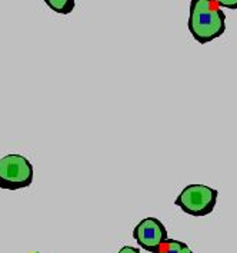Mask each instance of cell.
<instances>
[{
	"label": "cell",
	"instance_id": "obj_3",
	"mask_svg": "<svg viewBox=\"0 0 237 253\" xmlns=\"http://www.w3.org/2000/svg\"><path fill=\"white\" fill-rule=\"evenodd\" d=\"M33 183V165L22 155H6L0 159V189L17 190Z\"/></svg>",
	"mask_w": 237,
	"mask_h": 253
},
{
	"label": "cell",
	"instance_id": "obj_5",
	"mask_svg": "<svg viewBox=\"0 0 237 253\" xmlns=\"http://www.w3.org/2000/svg\"><path fill=\"white\" fill-rule=\"evenodd\" d=\"M156 253H193V251L186 245L185 242L176 239H167L158 249Z\"/></svg>",
	"mask_w": 237,
	"mask_h": 253
},
{
	"label": "cell",
	"instance_id": "obj_7",
	"mask_svg": "<svg viewBox=\"0 0 237 253\" xmlns=\"http://www.w3.org/2000/svg\"><path fill=\"white\" fill-rule=\"evenodd\" d=\"M222 9H229V10H237V0H211Z\"/></svg>",
	"mask_w": 237,
	"mask_h": 253
},
{
	"label": "cell",
	"instance_id": "obj_6",
	"mask_svg": "<svg viewBox=\"0 0 237 253\" xmlns=\"http://www.w3.org/2000/svg\"><path fill=\"white\" fill-rule=\"evenodd\" d=\"M54 13L59 14H70L75 7L76 1L75 0H43Z\"/></svg>",
	"mask_w": 237,
	"mask_h": 253
},
{
	"label": "cell",
	"instance_id": "obj_1",
	"mask_svg": "<svg viewBox=\"0 0 237 253\" xmlns=\"http://www.w3.org/2000/svg\"><path fill=\"white\" fill-rule=\"evenodd\" d=\"M187 27L198 43H210L224 35L226 13L211 0H192Z\"/></svg>",
	"mask_w": 237,
	"mask_h": 253
},
{
	"label": "cell",
	"instance_id": "obj_4",
	"mask_svg": "<svg viewBox=\"0 0 237 253\" xmlns=\"http://www.w3.org/2000/svg\"><path fill=\"white\" fill-rule=\"evenodd\" d=\"M133 238L142 249L150 253L158 252L163 242L169 239L166 227L156 217L142 219L133 229Z\"/></svg>",
	"mask_w": 237,
	"mask_h": 253
},
{
	"label": "cell",
	"instance_id": "obj_8",
	"mask_svg": "<svg viewBox=\"0 0 237 253\" xmlns=\"http://www.w3.org/2000/svg\"><path fill=\"white\" fill-rule=\"evenodd\" d=\"M118 253H140V249L133 248V246H123Z\"/></svg>",
	"mask_w": 237,
	"mask_h": 253
},
{
	"label": "cell",
	"instance_id": "obj_2",
	"mask_svg": "<svg viewBox=\"0 0 237 253\" xmlns=\"http://www.w3.org/2000/svg\"><path fill=\"white\" fill-rule=\"evenodd\" d=\"M219 192L207 185H187L179 193L174 203L190 216H206L213 212Z\"/></svg>",
	"mask_w": 237,
	"mask_h": 253
},
{
	"label": "cell",
	"instance_id": "obj_9",
	"mask_svg": "<svg viewBox=\"0 0 237 253\" xmlns=\"http://www.w3.org/2000/svg\"><path fill=\"white\" fill-rule=\"evenodd\" d=\"M32 253H39V252H32Z\"/></svg>",
	"mask_w": 237,
	"mask_h": 253
}]
</instances>
